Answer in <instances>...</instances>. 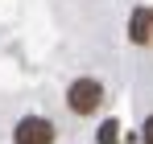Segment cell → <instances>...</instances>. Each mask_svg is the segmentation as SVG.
Listing matches in <instances>:
<instances>
[{
	"instance_id": "1",
	"label": "cell",
	"mask_w": 153,
	"mask_h": 144,
	"mask_svg": "<svg viewBox=\"0 0 153 144\" xmlns=\"http://www.w3.org/2000/svg\"><path fill=\"white\" fill-rule=\"evenodd\" d=\"M103 103V87L95 78H75L71 87H66V107L75 111V115H95Z\"/></svg>"
},
{
	"instance_id": "2",
	"label": "cell",
	"mask_w": 153,
	"mask_h": 144,
	"mask_svg": "<svg viewBox=\"0 0 153 144\" xmlns=\"http://www.w3.org/2000/svg\"><path fill=\"white\" fill-rule=\"evenodd\" d=\"M58 140V128L46 115H21L13 123V144H54Z\"/></svg>"
},
{
	"instance_id": "3",
	"label": "cell",
	"mask_w": 153,
	"mask_h": 144,
	"mask_svg": "<svg viewBox=\"0 0 153 144\" xmlns=\"http://www.w3.org/2000/svg\"><path fill=\"white\" fill-rule=\"evenodd\" d=\"M149 17H153V8H137V12L128 17V37H132L137 46L149 41Z\"/></svg>"
},
{
	"instance_id": "4",
	"label": "cell",
	"mask_w": 153,
	"mask_h": 144,
	"mask_svg": "<svg viewBox=\"0 0 153 144\" xmlns=\"http://www.w3.org/2000/svg\"><path fill=\"white\" fill-rule=\"evenodd\" d=\"M116 140H120V123H116V120H103L100 123V144H116Z\"/></svg>"
},
{
	"instance_id": "5",
	"label": "cell",
	"mask_w": 153,
	"mask_h": 144,
	"mask_svg": "<svg viewBox=\"0 0 153 144\" xmlns=\"http://www.w3.org/2000/svg\"><path fill=\"white\" fill-rule=\"evenodd\" d=\"M141 144H153V115L145 120V128H141Z\"/></svg>"
},
{
	"instance_id": "6",
	"label": "cell",
	"mask_w": 153,
	"mask_h": 144,
	"mask_svg": "<svg viewBox=\"0 0 153 144\" xmlns=\"http://www.w3.org/2000/svg\"><path fill=\"white\" fill-rule=\"evenodd\" d=\"M145 46H153V17H149V41H145Z\"/></svg>"
}]
</instances>
